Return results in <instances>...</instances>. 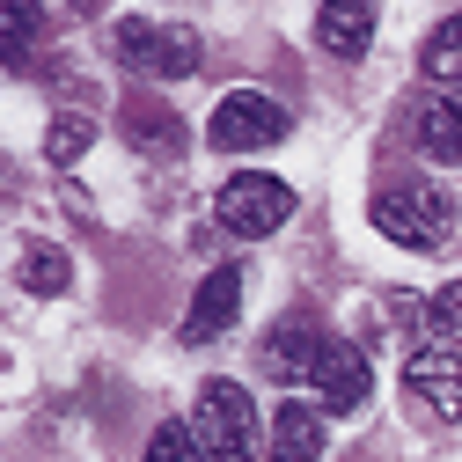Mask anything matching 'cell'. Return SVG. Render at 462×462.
Segmentation results:
<instances>
[{"instance_id": "cell-19", "label": "cell", "mask_w": 462, "mask_h": 462, "mask_svg": "<svg viewBox=\"0 0 462 462\" xmlns=\"http://www.w3.org/2000/svg\"><path fill=\"white\" fill-rule=\"evenodd\" d=\"M426 323H433V330H440L448 345H462V279H448L440 294L426 301Z\"/></svg>"}, {"instance_id": "cell-9", "label": "cell", "mask_w": 462, "mask_h": 462, "mask_svg": "<svg viewBox=\"0 0 462 462\" xmlns=\"http://www.w3.org/2000/svg\"><path fill=\"white\" fill-rule=\"evenodd\" d=\"M243 316V272L236 264H220V272H206L199 279V294H191V309H184V345H206V337H220L227 323Z\"/></svg>"}, {"instance_id": "cell-14", "label": "cell", "mask_w": 462, "mask_h": 462, "mask_svg": "<svg viewBox=\"0 0 462 462\" xmlns=\"http://www.w3.org/2000/svg\"><path fill=\"white\" fill-rule=\"evenodd\" d=\"M419 74H426L433 88H462V15H448V23L426 30V44H419Z\"/></svg>"}, {"instance_id": "cell-13", "label": "cell", "mask_w": 462, "mask_h": 462, "mask_svg": "<svg viewBox=\"0 0 462 462\" xmlns=\"http://www.w3.org/2000/svg\"><path fill=\"white\" fill-rule=\"evenodd\" d=\"M316 44L330 51V60H360V51L374 44V8L367 0H330V8L316 15Z\"/></svg>"}, {"instance_id": "cell-7", "label": "cell", "mask_w": 462, "mask_h": 462, "mask_svg": "<svg viewBox=\"0 0 462 462\" xmlns=\"http://www.w3.org/2000/svg\"><path fill=\"white\" fill-rule=\"evenodd\" d=\"M403 133H411V147L426 162H462V88H426L411 96V110H403Z\"/></svg>"}, {"instance_id": "cell-3", "label": "cell", "mask_w": 462, "mask_h": 462, "mask_svg": "<svg viewBox=\"0 0 462 462\" xmlns=\"http://www.w3.org/2000/svg\"><path fill=\"white\" fill-rule=\"evenodd\" d=\"M403 403L426 419V426H455L462 419V345L426 337L411 360H403Z\"/></svg>"}, {"instance_id": "cell-18", "label": "cell", "mask_w": 462, "mask_h": 462, "mask_svg": "<svg viewBox=\"0 0 462 462\" xmlns=\"http://www.w3.org/2000/svg\"><path fill=\"white\" fill-rule=\"evenodd\" d=\"M0 30H8V67H30V37H44V15L37 8H8Z\"/></svg>"}, {"instance_id": "cell-12", "label": "cell", "mask_w": 462, "mask_h": 462, "mask_svg": "<svg viewBox=\"0 0 462 462\" xmlns=\"http://www.w3.org/2000/svg\"><path fill=\"white\" fill-rule=\"evenodd\" d=\"M118 125H125V140H133L140 154H154V162H177V154H184V118H177L169 103H154V96H125Z\"/></svg>"}, {"instance_id": "cell-17", "label": "cell", "mask_w": 462, "mask_h": 462, "mask_svg": "<svg viewBox=\"0 0 462 462\" xmlns=\"http://www.w3.org/2000/svg\"><path fill=\"white\" fill-rule=\"evenodd\" d=\"M140 462H206V448H199L191 426H154V440H147Z\"/></svg>"}, {"instance_id": "cell-11", "label": "cell", "mask_w": 462, "mask_h": 462, "mask_svg": "<svg viewBox=\"0 0 462 462\" xmlns=\"http://www.w3.org/2000/svg\"><path fill=\"white\" fill-rule=\"evenodd\" d=\"M316 353H323L316 316H286V323L264 330V367H272V382H309V374H316Z\"/></svg>"}, {"instance_id": "cell-8", "label": "cell", "mask_w": 462, "mask_h": 462, "mask_svg": "<svg viewBox=\"0 0 462 462\" xmlns=\"http://www.w3.org/2000/svg\"><path fill=\"white\" fill-rule=\"evenodd\" d=\"M309 389H316V403H323L330 419L360 411V403H367V389H374V382H367V353H360V345H345V337H323Z\"/></svg>"}, {"instance_id": "cell-16", "label": "cell", "mask_w": 462, "mask_h": 462, "mask_svg": "<svg viewBox=\"0 0 462 462\" xmlns=\"http://www.w3.org/2000/svg\"><path fill=\"white\" fill-rule=\"evenodd\" d=\"M88 140H96V118H81V110H60V118H51V133H44V162H81L88 154Z\"/></svg>"}, {"instance_id": "cell-2", "label": "cell", "mask_w": 462, "mask_h": 462, "mask_svg": "<svg viewBox=\"0 0 462 462\" xmlns=\"http://www.w3.org/2000/svg\"><path fill=\"white\" fill-rule=\"evenodd\" d=\"M191 433H199L206 462H250V455H264V419H257L250 389L227 382V374L199 389V403H191Z\"/></svg>"}, {"instance_id": "cell-4", "label": "cell", "mask_w": 462, "mask_h": 462, "mask_svg": "<svg viewBox=\"0 0 462 462\" xmlns=\"http://www.w3.org/2000/svg\"><path fill=\"white\" fill-rule=\"evenodd\" d=\"M213 220L227 227V236H272V227H286L294 220V184H279V177H264V169H243V177H227L220 191H213Z\"/></svg>"}, {"instance_id": "cell-5", "label": "cell", "mask_w": 462, "mask_h": 462, "mask_svg": "<svg viewBox=\"0 0 462 462\" xmlns=\"http://www.w3.org/2000/svg\"><path fill=\"white\" fill-rule=\"evenodd\" d=\"M118 60H125L133 74H154V81H184V74H199V30H191V23L125 15V23H118Z\"/></svg>"}, {"instance_id": "cell-10", "label": "cell", "mask_w": 462, "mask_h": 462, "mask_svg": "<svg viewBox=\"0 0 462 462\" xmlns=\"http://www.w3.org/2000/svg\"><path fill=\"white\" fill-rule=\"evenodd\" d=\"M330 448V411L323 403H279L264 426V455L272 462H316Z\"/></svg>"}, {"instance_id": "cell-6", "label": "cell", "mask_w": 462, "mask_h": 462, "mask_svg": "<svg viewBox=\"0 0 462 462\" xmlns=\"http://www.w3.org/2000/svg\"><path fill=\"white\" fill-rule=\"evenodd\" d=\"M286 103H272L264 88H227L220 103H213V125H206V140L220 147V154H257V147H279L286 140Z\"/></svg>"}, {"instance_id": "cell-15", "label": "cell", "mask_w": 462, "mask_h": 462, "mask_svg": "<svg viewBox=\"0 0 462 462\" xmlns=\"http://www.w3.org/2000/svg\"><path fill=\"white\" fill-rule=\"evenodd\" d=\"M15 279H23V294H67L74 286V264H67V250L60 243H23V264H15Z\"/></svg>"}, {"instance_id": "cell-1", "label": "cell", "mask_w": 462, "mask_h": 462, "mask_svg": "<svg viewBox=\"0 0 462 462\" xmlns=\"http://www.w3.org/2000/svg\"><path fill=\"white\" fill-rule=\"evenodd\" d=\"M367 220L382 227L396 250H448L462 213H455V199H448L440 184H426V177H382L374 199H367Z\"/></svg>"}]
</instances>
